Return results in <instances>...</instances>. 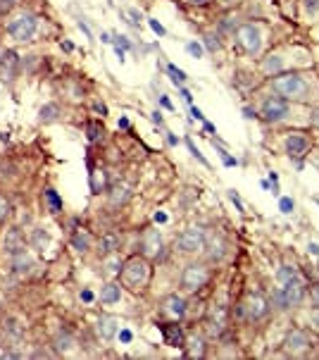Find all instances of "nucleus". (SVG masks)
Wrapping results in <instances>:
<instances>
[{"mask_svg": "<svg viewBox=\"0 0 319 360\" xmlns=\"http://www.w3.org/2000/svg\"><path fill=\"white\" fill-rule=\"evenodd\" d=\"M121 284L131 291H138L141 286H146L150 279V265H148V258H129L126 263H121Z\"/></svg>", "mask_w": 319, "mask_h": 360, "instance_id": "f257e3e1", "label": "nucleus"}, {"mask_svg": "<svg viewBox=\"0 0 319 360\" xmlns=\"http://www.w3.org/2000/svg\"><path fill=\"white\" fill-rule=\"evenodd\" d=\"M274 89L281 95H286V98H303L307 93L305 79L300 74H295V72H291V74H279L274 79Z\"/></svg>", "mask_w": 319, "mask_h": 360, "instance_id": "f03ea898", "label": "nucleus"}, {"mask_svg": "<svg viewBox=\"0 0 319 360\" xmlns=\"http://www.w3.org/2000/svg\"><path fill=\"white\" fill-rule=\"evenodd\" d=\"M207 279H210L207 267L193 263V265H188L186 270H184V274H181V289H184V291H198V289H202V286L207 284Z\"/></svg>", "mask_w": 319, "mask_h": 360, "instance_id": "7ed1b4c3", "label": "nucleus"}, {"mask_svg": "<svg viewBox=\"0 0 319 360\" xmlns=\"http://www.w3.org/2000/svg\"><path fill=\"white\" fill-rule=\"evenodd\" d=\"M303 296H305V286L300 284V279H295V281L283 284V289H279L274 294V303L279 308H293L303 301Z\"/></svg>", "mask_w": 319, "mask_h": 360, "instance_id": "20e7f679", "label": "nucleus"}, {"mask_svg": "<svg viewBox=\"0 0 319 360\" xmlns=\"http://www.w3.org/2000/svg\"><path fill=\"white\" fill-rule=\"evenodd\" d=\"M176 246H179V251H184V253H198V251H202V246H205V231L200 227L186 229V231L176 239Z\"/></svg>", "mask_w": 319, "mask_h": 360, "instance_id": "39448f33", "label": "nucleus"}, {"mask_svg": "<svg viewBox=\"0 0 319 360\" xmlns=\"http://www.w3.org/2000/svg\"><path fill=\"white\" fill-rule=\"evenodd\" d=\"M10 36L17 41H29L34 36V31H36V17H31V14H22V17H17L14 22H10Z\"/></svg>", "mask_w": 319, "mask_h": 360, "instance_id": "423d86ee", "label": "nucleus"}, {"mask_svg": "<svg viewBox=\"0 0 319 360\" xmlns=\"http://www.w3.org/2000/svg\"><path fill=\"white\" fill-rule=\"evenodd\" d=\"M236 41H239V45L243 48V50H248V53H257L260 50V31L253 27V24H243V27H239V31H236Z\"/></svg>", "mask_w": 319, "mask_h": 360, "instance_id": "0eeeda50", "label": "nucleus"}, {"mask_svg": "<svg viewBox=\"0 0 319 360\" xmlns=\"http://www.w3.org/2000/svg\"><path fill=\"white\" fill-rule=\"evenodd\" d=\"M141 251H143V258H148V260H155V258L162 255V236H160V231L148 229L143 234V239H141Z\"/></svg>", "mask_w": 319, "mask_h": 360, "instance_id": "6e6552de", "label": "nucleus"}, {"mask_svg": "<svg viewBox=\"0 0 319 360\" xmlns=\"http://www.w3.org/2000/svg\"><path fill=\"white\" fill-rule=\"evenodd\" d=\"M307 346H310V336H307V332H303V329H293V332H288L286 339H283L286 353H293V356L305 353Z\"/></svg>", "mask_w": 319, "mask_h": 360, "instance_id": "1a4fd4ad", "label": "nucleus"}, {"mask_svg": "<svg viewBox=\"0 0 319 360\" xmlns=\"http://www.w3.org/2000/svg\"><path fill=\"white\" fill-rule=\"evenodd\" d=\"M243 308H245V315L250 320H262V317H267V313H269V301L262 294H250L248 296V303Z\"/></svg>", "mask_w": 319, "mask_h": 360, "instance_id": "9d476101", "label": "nucleus"}, {"mask_svg": "<svg viewBox=\"0 0 319 360\" xmlns=\"http://www.w3.org/2000/svg\"><path fill=\"white\" fill-rule=\"evenodd\" d=\"M286 112H288V103L283 98H269V100H265V105H262V117L267 122L281 120V117H286Z\"/></svg>", "mask_w": 319, "mask_h": 360, "instance_id": "9b49d317", "label": "nucleus"}, {"mask_svg": "<svg viewBox=\"0 0 319 360\" xmlns=\"http://www.w3.org/2000/svg\"><path fill=\"white\" fill-rule=\"evenodd\" d=\"M307 148H310V138H307L305 134H300V132L288 134V138H286V150H288V155H291V158L303 155Z\"/></svg>", "mask_w": 319, "mask_h": 360, "instance_id": "f8f14e48", "label": "nucleus"}, {"mask_svg": "<svg viewBox=\"0 0 319 360\" xmlns=\"http://www.w3.org/2000/svg\"><path fill=\"white\" fill-rule=\"evenodd\" d=\"M162 336H164V344L172 346V348H181L184 344H186V336H184V332H181V327L174 324V322L162 324Z\"/></svg>", "mask_w": 319, "mask_h": 360, "instance_id": "ddd939ff", "label": "nucleus"}, {"mask_svg": "<svg viewBox=\"0 0 319 360\" xmlns=\"http://www.w3.org/2000/svg\"><path fill=\"white\" fill-rule=\"evenodd\" d=\"M162 308H164V313H167L169 317H174V320H181V317L186 315V301H184L179 294L167 296L164 303H162Z\"/></svg>", "mask_w": 319, "mask_h": 360, "instance_id": "4468645a", "label": "nucleus"}, {"mask_svg": "<svg viewBox=\"0 0 319 360\" xmlns=\"http://www.w3.org/2000/svg\"><path fill=\"white\" fill-rule=\"evenodd\" d=\"M5 251H7V255H17L24 251V236H22L19 229L7 231V236H5Z\"/></svg>", "mask_w": 319, "mask_h": 360, "instance_id": "2eb2a0df", "label": "nucleus"}, {"mask_svg": "<svg viewBox=\"0 0 319 360\" xmlns=\"http://www.w3.org/2000/svg\"><path fill=\"white\" fill-rule=\"evenodd\" d=\"M17 65H19L17 53H14V50H2V55H0V69H2V74H5L7 79H12L14 77Z\"/></svg>", "mask_w": 319, "mask_h": 360, "instance_id": "dca6fc26", "label": "nucleus"}, {"mask_svg": "<svg viewBox=\"0 0 319 360\" xmlns=\"http://www.w3.org/2000/svg\"><path fill=\"white\" fill-rule=\"evenodd\" d=\"M121 296V286L120 284H115V281H110L103 286V291H100V301L103 303H117Z\"/></svg>", "mask_w": 319, "mask_h": 360, "instance_id": "f3484780", "label": "nucleus"}, {"mask_svg": "<svg viewBox=\"0 0 319 360\" xmlns=\"http://www.w3.org/2000/svg\"><path fill=\"white\" fill-rule=\"evenodd\" d=\"M72 243H74V248H77V251L86 253V251L91 248L93 239H91V234H88L86 229H79V231H74V236H72Z\"/></svg>", "mask_w": 319, "mask_h": 360, "instance_id": "a211bd4d", "label": "nucleus"}, {"mask_svg": "<svg viewBox=\"0 0 319 360\" xmlns=\"http://www.w3.org/2000/svg\"><path fill=\"white\" fill-rule=\"evenodd\" d=\"M129 198H131V188L126 186V184H117V186H112V193H110L112 205H121V203H126Z\"/></svg>", "mask_w": 319, "mask_h": 360, "instance_id": "6ab92c4d", "label": "nucleus"}, {"mask_svg": "<svg viewBox=\"0 0 319 360\" xmlns=\"http://www.w3.org/2000/svg\"><path fill=\"white\" fill-rule=\"evenodd\" d=\"M31 265H34V260L27 255V251H22V253H17V255H12V270L14 272H29L31 270Z\"/></svg>", "mask_w": 319, "mask_h": 360, "instance_id": "aec40b11", "label": "nucleus"}, {"mask_svg": "<svg viewBox=\"0 0 319 360\" xmlns=\"http://www.w3.org/2000/svg\"><path fill=\"white\" fill-rule=\"evenodd\" d=\"M98 334H100L103 339H112V336L117 334V320H112V317H103L100 324H98Z\"/></svg>", "mask_w": 319, "mask_h": 360, "instance_id": "412c9836", "label": "nucleus"}, {"mask_svg": "<svg viewBox=\"0 0 319 360\" xmlns=\"http://www.w3.org/2000/svg\"><path fill=\"white\" fill-rule=\"evenodd\" d=\"M117 246H120V236L117 234H105L103 241H100V253L103 255H110L117 251Z\"/></svg>", "mask_w": 319, "mask_h": 360, "instance_id": "4be33fe9", "label": "nucleus"}, {"mask_svg": "<svg viewBox=\"0 0 319 360\" xmlns=\"http://www.w3.org/2000/svg\"><path fill=\"white\" fill-rule=\"evenodd\" d=\"M105 184H107V174L103 170H93L91 172V191L93 193H103Z\"/></svg>", "mask_w": 319, "mask_h": 360, "instance_id": "5701e85b", "label": "nucleus"}, {"mask_svg": "<svg viewBox=\"0 0 319 360\" xmlns=\"http://www.w3.org/2000/svg\"><path fill=\"white\" fill-rule=\"evenodd\" d=\"M277 279H279L281 284L295 281V279H298V270H295V265H283L279 272H277Z\"/></svg>", "mask_w": 319, "mask_h": 360, "instance_id": "b1692460", "label": "nucleus"}, {"mask_svg": "<svg viewBox=\"0 0 319 360\" xmlns=\"http://www.w3.org/2000/svg\"><path fill=\"white\" fill-rule=\"evenodd\" d=\"M74 346V339L69 336V334H57V339H55V353H65L69 348Z\"/></svg>", "mask_w": 319, "mask_h": 360, "instance_id": "393cba45", "label": "nucleus"}, {"mask_svg": "<svg viewBox=\"0 0 319 360\" xmlns=\"http://www.w3.org/2000/svg\"><path fill=\"white\" fill-rule=\"evenodd\" d=\"M207 258H210V260H222V258H224V241L222 239H217V241H212V243H210V248H207Z\"/></svg>", "mask_w": 319, "mask_h": 360, "instance_id": "a878e982", "label": "nucleus"}, {"mask_svg": "<svg viewBox=\"0 0 319 360\" xmlns=\"http://www.w3.org/2000/svg\"><path fill=\"white\" fill-rule=\"evenodd\" d=\"M45 200H48V208H50V213H60V210H62V198L57 196V191L48 188V191H45Z\"/></svg>", "mask_w": 319, "mask_h": 360, "instance_id": "bb28decb", "label": "nucleus"}, {"mask_svg": "<svg viewBox=\"0 0 319 360\" xmlns=\"http://www.w3.org/2000/svg\"><path fill=\"white\" fill-rule=\"evenodd\" d=\"M39 115H40V120H43V122H53V120H57L60 110H57V105H55V103H48V105L40 107Z\"/></svg>", "mask_w": 319, "mask_h": 360, "instance_id": "cd10ccee", "label": "nucleus"}, {"mask_svg": "<svg viewBox=\"0 0 319 360\" xmlns=\"http://www.w3.org/2000/svg\"><path fill=\"white\" fill-rule=\"evenodd\" d=\"M5 334H10L12 339H22V334H24V329H22V324L17 320H5Z\"/></svg>", "mask_w": 319, "mask_h": 360, "instance_id": "c85d7f7f", "label": "nucleus"}, {"mask_svg": "<svg viewBox=\"0 0 319 360\" xmlns=\"http://www.w3.org/2000/svg\"><path fill=\"white\" fill-rule=\"evenodd\" d=\"M191 346H193V348H188V356H191V358H196V356H202V353H205V348H202V346H205V344H202V339H196Z\"/></svg>", "mask_w": 319, "mask_h": 360, "instance_id": "c756f323", "label": "nucleus"}, {"mask_svg": "<svg viewBox=\"0 0 319 360\" xmlns=\"http://www.w3.org/2000/svg\"><path fill=\"white\" fill-rule=\"evenodd\" d=\"M281 67H283L281 57H269V60L265 62V69H267V72H279Z\"/></svg>", "mask_w": 319, "mask_h": 360, "instance_id": "7c9ffc66", "label": "nucleus"}, {"mask_svg": "<svg viewBox=\"0 0 319 360\" xmlns=\"http://www.w3.org/2000/svg\"><path fill=\"white\" fill-rule=\"evenodd\" d=\"M169 74H172L174 84H184V81H186V74H184L181 69H176L174 65H169Z\"/></svg>", "mask_w": 319, "mask_h": 360, "instance_id": "2f4dec72", "label": "nucleus"}, {"mask_svg": "<svg viewBox=\"0 0 319 360\" xmlns=\"http://www.w3.org/2000/svg\"><path fill=\"white\" fill-rule=\"evenodd\" d=\"M7 215H10V203H7V200L0 196V225L7 220Z\"/></svg>", "mask_w": 319, "mask_h": 360, "instance_id": "473e14b6", "label": "nucleus"}, {"mask_svg": "<svg viewBox=\"0 0 319 360\" xmlns=\"http://www.w3.org/2000/svg\"><path fill=\"white\" fill-rule=\"evenodd\" d=\"M186 50L193 55V57H200V55H202V45H200V43H196V41H191V43L186 45Z\"/></svg>", "mask_w": 319, "mask_h": 360, "instance_id": "72a5a7b5", "label": "nucleus"}, {"mask_svg": "<svg viewBox=\"0 0 319 360\" xmlns=\"http://www.w3.org/2000/svg\"><path fill=\"white\" fill-rule=\"evenodd\" d=\"M186 146H188V150H191V153H193V155H196V158H198V160L202 162V165H207V160H205V158H202V153H200L198 148H196V143H193V141H191V138H186Z\"/></svg>", "mask_w": 319, "mask_h": 360, "instance_id": "f704fd0d", "label": "nucleus"}, {"mask_svg": "<svg viewBox=\"0 0 319 360\" xmlns=\"http://www.w3.org/2000/svg\"><path fill=\"white\" fill-rule=\"evenodd\" d=\"M100 134H103V129H100L98 124H88V138H91V141H98Z\"/></svg>", "mask_w": 319, "mask_h": 360, "instance_id": "c9c22d12", "label": "nucleus"}, {"mask_svg": "<svg viewBox=\"0 0 319 360\" xmlns=\"http://www.w3.org/2000/svg\"><path fill=\"white\" fill-rule=\"evenodd\" d=\"M148 24H150V29H153V31H155L158 36H164V27L160 24L158 19H148Z\"/></svg>", "mask_w": 319, "mask_h": 360, "instance_id": "e433bc0d", "label": "nucleus"}, {"mask_svg": "<svg viewBox=\"0 0 319 360\" xmlns=\"http://www.w3.org/2000/svg\"><path fill=\"white\" fill-rule=\"evenodd\" d=\"M34 243H36V246H43V243H48V234L39 229V231L34 234Z\"/></svg>", "mask_w": 319, "mask_h": 360, "instance_id": "4c0bfd02", "label": "nucleus"}, {"mask_svg": "<svg viewBox=\"0 0 319 360\" xmlns=\"http://www.w3.org/2000/svg\"><path fill=\"white\" fill-rule=\"evenodd\" d=\"M14 2H17V0H0V14L10 12V10L14 7Z\"/></svg>", "mask_w": 319, "mask_h": 360, "instance_id": "58836bf2", "label": "nucleus"}, {"mask_svg": "<svg viewBox=\"0 0 319 360\" xmlns=\"http://www.w3.org/2000/svg\"><path fill=\"white\" fill-rule=\"evenodd\" d=\"M279 208H281V213H293V200L291 198H281Z\"/></svg>", "mask_w": 319, "mask_h": 360, "instance_id": "ea45409f", "label": "nucleus"}, {"mask_svg": "<svg viewBox=\"0 0 319 360\" xmlns=\"http://www.w3.org/2000/svg\"><path fill=\"white\" fill-rule=\"evenodd\" d=\"M105 267H107V272H120V270H121V263L112 258V260H107V265H105Z\"/></svg>", "mask_w": 319, "mask_h": 360, "instance_id": "a19ab883", "label": "nucleus"}, {"mask_svg": "<svg viewBox=\"0 0 319 360\" xmlns=\"http://www.w3.org/2000/svg\"><path fill=\"white\" fill-rule=\"evenodd\" d=\"M310 296H312V303L319 308V284H312V289H310Z\"/></svg>", "mask_w": 319, "mask_h": 360, "instance_id": "79ce46f5", "label": "nucleus"}, {"mask_svg": "<svg viewBox=\"0 0 319 360\" xmlns=\"http://www.w3.org/2000/svg\"><path fill=\"white\" fill-rule=\"evenodd\" d=\"M229 198L234 200V205H236V208H239L240 213H243V203H240V198L236 196V191H231V193H229Z\"/></svg>", "mask_w": 319, "mask_h": 360, "instance_id": "37998d69", "label": "nucleus"}, {"mask_svg": "<svg viewBox=\"0 0 319 360\" xmlns=\"http://www.w3.org/2000/svg\"><path fill=\"white\" fill-rule=\"evenodd\" d=\"M305 7H307V12H315L319 7V0H305Z\"/></svg>", "mask_w": 319, "mask_h": 360, "instance_id": "c03bdc74", "label": "nucleus"}, {"mask_svg": "<svg viewBox=\"0 0 319 360\" xmlns=\"http://www.w3.org/2000/svg\"><path fill=\"white\" fill-rule=\"evenodd\" d=\"M79 298H81V301H86V303H91V301H93V294H91L88 289H83V291L79 294Z\"/></svg>", "mask_w": 319, "mask_h": 360, "instance_id": "a18cd8bd", "label": "nucleus"}, {"mask_svg": "<svg viewBox=\"0 0 319 360\" xmlns=\"http://www.w3.org/2000/svg\"><path fill=\"white\" fill-rule=\"evenodd\" d=\"M115 41H117V48H121V50H126V48H129V41L124 39V36H117Z\"/></svg>", "mask_w": 319, "mask_h": 360, "instance_id": "49530a36", "label": "nucleus"}, {"mask_svg": "<svg viewBox=\"0 0 319 360\" xmlns=\"http://www.w3.org/2000/svg\"><path fill=\"white\" fill-rule=\"evenodd\" d=\"M120 339L124 341V344H129V341H131V332H129V329H121V332H120Z\"/></svg>", "mask_w": 319, "mask_h": 360, "instance_id": "de8ad7c7", "label": "nucleus"}, {"mask_svg": "<svg viewBox=\"0 0 319 360\" xmlns=\"http://www.w3.org/2000/svg\"><path fill=\"white\" fill-rule=\"evenodd\" d=\"M205 41H207V50H217V48H219V43H217V41H214L212 36H207Z\"/></svg>", "mask_w": 319, "mask_h": 360, "instance_id": "09e8293b", "label": "nucleus"}, {"mask_svg": "<svg viewBox=\"0 0 319 360\" xmlns=\"http://www.w3.org/2000/svg\"><path fill=\"white\" fill-rule=\"evenodd\" d=\"M129 17H131V19H133L131 24H141V14L136 12V10H129Z\"/></svg>", "mask_w": 319, "mask_h": 360, "instance_id": "8fccbe9b", "label": "nucleus"}, {"mask_svg": "<svg viewBox=\"0 0 319 360\" xmlns=\"http://www.w3.org/2000/svg\"><path fill=\"white\" fill-rule=\"evenodd\" d=\"M312 324H315V327L319 329V308L315 310V313H312Z\"/></svg>", "mask_w": 319, "mask_h": 360, "instance_id": "3c124183", "label": "nucleus"}, {"mask_svg": "<svg viewBox=\"0 0 319 360\" xmlns=\"http://www.w3.org/2000/svg\"><path fill=\"white\" fill-rule=\"evenodd\" d=\"M312 124H315V127H319V110H315V112H312Z\"/></svg>", "mask_w": 319, "mask_h": 360, "instance_id": "603ef678", "label": "nucleus"}, {"mask_svg": "<svg viewBox=\"0 0 319 360\" xmlns=\"http://www.w3.org/2000/svg\"><path fill=\"white\" fill-rule=\"evenodd\" d=\"M155 222H167V215H164V213H158V215H155Z\"/></svg>", "mask_w": 319, "mask_h": 360, "instance_id": "864d4df0", "label": "nucleus"}, {"mask_svg": "<svg viewBox=\"0 0 319 360\" xmlns=\"http://www.w3.org/2000/svg\"><path fill=\"white\" fill-rule=\"evenodd\" d=\"M193 117H196V120H205V117H202V112H200L198 107H193Z\"/></svg>", "mask_w": 319, "mask_h": 360, "instance_id": "5fc2aeb1", "label": "nucleus"}, {"mask_svg": "<svg viewBox=\"0 0 319 360\" xmlns=\"http://www.w3.org/2000/svg\"><path fill=\"white\" fill-rule=\"evenodd\" d=\"M120 127H121V129H129V120H126V117H121V120H120Z\"/></svg>", "mask_w": 319, "mask_h": 360, "instance_id": "6e6d98bb", "label": "nucleus"}, {"mask_svg": "<svg viewBox=\"0 0 319 360\" xmlns=\"http://www.w3.org/2000/svg\"><path fill=\"white\" fill-rule=\"evenodd\" d=\"M160 100H162V105L167 107V110H172V103H169V100H167V98H164V95H162V98H160Z\"/></svg>", "mask_w": 319, "mask_h": 360, "instance_id": "4d7b16f0", "label": "nucleus"}, {"mask_svg": "<svg viewBox=\"0 0 319 360\" xmlns=\"http://www.w3.org/2000/svg\"><path fill=\"white\" fill-rule=\"evenodd\" d=\"M310 251H312L315 255H319V246H317V243H310Z\"/></svg>", "mask_w": 319, "mask_h": 360, "instance_id": "13d9d810", "label": "nucleus"}, {"mask_svg": "<svg viewBox=\"0 0 319 360\" xmlns=\"http://www.w3.org/2000/svg\"><path fill=\"white\" fill-rule=\"evenodd\" d=\"M243 115H245V117H255V112L250 110V107H245V110H243Z\"/></svg>", "mask_w": 319, "mask_h": 360, "instance_id": "bf43d9fd", "label": "nucleus"}, {"mask_svg": "<svg viewBox=\"0 0 319 360\" xmlns=\"http://www.w3.org/2000/svg\"><path fill=\"white\" fill-rule=\"evenodd\" d=\"M191 5H207V0H188Z\"/></svg>", "mask_w": 319, "mask_h": 360, "instance_id": "052dcab7", "label": "nucleus"}, {"mask_svg": "<svg viewBox=\"0 0 319 360\" xmlns=\"http://www.w3.org/2000/svg\"><path fill=\"white\" fill-rule=\"evenodd\" d=\"M95 110H98V112H103V115H105V112H107V107H105V105H100V103L95 105Z\"/></svg>", "mask_w": 319, "mask_h": 360, "instance_id": "680f3d73", "label": "nucleus"}, {"mask_svg": "<svg viewBox=\"0 0 319 360\" xmlns=\"http://www.w3.org/2000/svg\"><path fill=\"white\" fill-rule=\"evenodd\" d=\"M153 122H160V124H162V115H160V112H155V115H153Z\"/></svg>", "mask_w": 319, "mask_h": 360, "instance_id": "e2e57ef3", "label": "nucleus"}]
</instances>
